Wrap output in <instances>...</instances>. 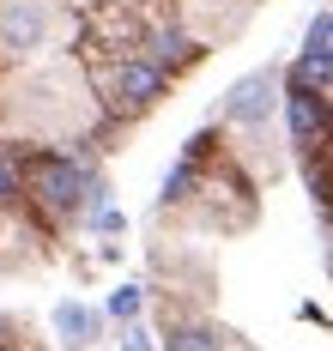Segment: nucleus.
I'll use <instances>...</instances> for the list:
<instances>
[{"instance_id": "obj_1", "label": "nucleus", "mask_w": 333, "mask_h": 351, "mask_svg": "<svg viewBox=\"0 0 333 351\" xmlns=\"http://www.w3.org/2000/svg\"><path fill=\"white\" fill-rule=\"evenodd\" d=\"M25 188H31L49 212H79L91 194H97L91 170H85V164H73V158H37V164H31V176H25Z\"/></svg>"}, {"instance_id": "obj_2", "label": "nucleus", "mask_w": 333, "mask_h": 351, "mask_svg": "<svg viewBox=\"0 0 333 351\" xmlns=\"http://www.w3.org/2000/svg\"><path fill=\"white\" fill-rule=\"evenodd\" d=\"M164 91H170V73L158 67L151 55H127V61L110 73V104H115V109H127V115L151 109Z\"/></svg>"}, {"instance_id": "obj_3", "label": "nucleus", "mask_w": 333, "mask_h": 351, "mask_svg": "<svg viewBox=\"0 0 333 351\" xmlns=\"http://www.w3.org/2000/svg\"><path fill=\"white\" fill-rule=\"evenodd\" d=\"M49 25H55V12H49V0H6L0 6V55H31L49 43Z\"/></svg>"}, {"instance_id": "obj_4", "label": "nucleus", "mask_w": 333, "mask_h": 351, "mask_svg": "<svg viewBox=\"0 0 333 351\" xmlns=\"http://www.w3.org/2000/svg\"><path fill=\"white\" fill-rule=\"evenodd\" d=\"M273 91H279V79H273V73H249V79H236V85H230V97H224V121L260 128V121L273 115Z\"/></svg>"}, {"instance_id": "obj_5", "label": "nucleus", "mask_w": 333, "mask_h": 351, "mask_svg": "<svg viewBox=\"0 0 333 351\" xmlns=\"http://www.w3.org/2000/svg\"><path fill=\"white\" fill-rule=\"evenodd\" d=\"M285 121H291V145H303V152H309V145H328V134H333L321 97L303 91V85H291V97H285Z\"/></svg>"}, {"instance_id": "obj_6", "label": "nucleus", "mask_w": 333, "mask_h": 351, "mask_svg": "<svg viewBox=\"0 0 333 351\" xmlns=\"http://www.w3.org/2000/svg\"><path fill=\"white\" fill-rule=\"evenodd\" d=\"M291 85H303V91H321V85H333V49H303L291 67Z\"/></svg>"}, {"instance_id": "obj_7", "label": "nucleus", "mask_w": 333, "mask_h": 351, "mask_svg": "<svg viewBox=\"0 0 333 351\" xmlns=\"http://www.w3.org/2000/svg\"><path fill=\"white\" fill-rule=\"evenodd\" d=\"M146 55L158 61V67H182L188 55H194V43H188L182 31H170V25H164V31H151V36H146Z\"/></svg>"}, {"instance_id": "obj_8", "label": "nucleus", "mask_w": 333, "mask_h": 351, "mask_svg": "<svg viewBox=\"0 0 333 351\" xmlns=\"http://www.w3.org/2000/svg\"><path fill=\"white\" fill-rule=\"evenodd\" d=\"M55 333H61L67 346H85V339L97 333V315L79 309V303H61V309H55Z\"/></svg>"}, {"instance_id": "obj_9", "label": "nucleus", "mask_w": 333, "mask_h": 351, "mask_svg": "<svg viewBox=\"0 0 333 351\" xmlns=\"http://www.w3.org/2000/svg\"><path fill=\"white\" fill-rule=\"evenodd\" d=\"M170 351H224L212 327H176L170 333Z\"/></svg>"}, {"instance_id": "obj_10", "label": "nucleus", "mask_w": 333, "mask_h": 351, "mask_svg": "<svg viewBox=\"0 0 333 351\" xmlns=\"http://www.w3.org/2000/svg\"><path fill=\"white\" fill-rule=\"evenodd\" d=\"M25 194V170L12 164V152H0V206H12Z\"/></svg>"}, {"instance_id": "obj_11", "label": "nucleus", "mask_w": 333, "mask_h": 351, "mask_svg": "<svg viewBox=\"0 0 333 351\" xmlns=\"http://www.w3.org/2000/svg\"><path fill=\"white\" fill-rule=\"evenodd\" d=\"M188 188H194V158H182V164L170 170V182H164V200H188Z\"/></svg>"}, {"instance_id": "obj_12", "label": "nucleus", "mask_w": 333, "mask_h": 351, "mask_svg": "<svg viewBox=\"0 0 333 351\" xmlns=\"http://www.w3.org/2000/svg\"><path fill=\"white\" fill-rule=\"evenodd\" d=\"M303 49H333V12H315L309 31H303Z\"/></svg>"}, {"instance_id": "obj_13", "label": "nucleus", "mask_w": 333, "mask_h": 351, "mask_svg": "<svg viewBox=\"0 0 333 351\" xmlns=\"http://www.w3.org/2000/svg\"><path fill=\"white\" fill-rule=\"evenodd\" d=\"M110 315L115 321H134V315H140V285H121V291H115V297H110Z\"/></svg>"}, {"instance_id": "obj_14", "label": "nucleus", "mask_w": 333, "mask_h": 351, "mask_svg": "<svg viewBox=\"0 0 333 351\" xmlns=\"http://www.w3.org/2000/svg\"><path fill=\"white\" fill-rule=\"evenodd\" d=\"M121 351H151V333H146V327H134V321H127V333H121Z\"/></svg>"}]
</instances>
